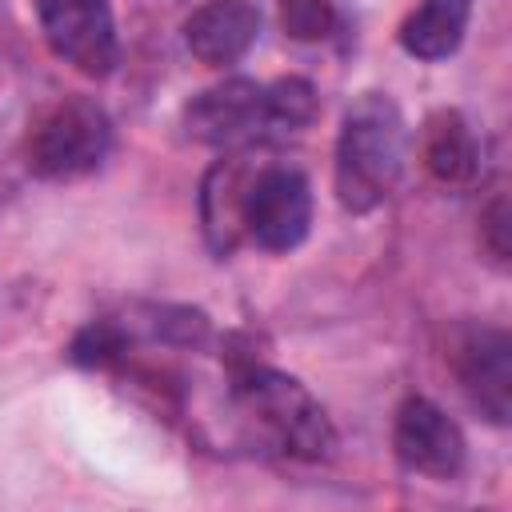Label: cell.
Instances as JSON below:
<instances>
[{
  "label": "cell",
  "mask_w": 512,
  "mask_h": 512,
  "mask_svg": "<svg viewBox=\"0 0 512 512\" xmlns=\"http://www.w3.org/2000/svg\"><path fill=\"white\" fill-rule=\"evenodd\" d=\"M68 356L80 368H112L128 356V328L116 320H92L88 328L76 332Z\"/></svg>",
  "instance_id": "cell-13"
},
{
  "label": "cell",
  "mask_w": 512,
  "mask_h": 512,
  "mask_svg": "<svg viewBox=\"0 0 512 512\" xmlns=\"http://www.w3.org/2000/svg\"><path fill=\"white\" fill-rule=\"evenodd\" d=\"M420 156H424V168L444 184H468L480 172V144L468 120L452 108H440L424 120Z\"/></svg>",
  "instance_id": "cell-11"
},
{
  "label": "cell",
  "mask_w": 512,
  "mask_h": 512,
  "mask_svg": "<svg viewBox=\"0 0 512 512\" xmlns=\"http://www.w3.org/2000/svg\"><path fill=\"white\" fill-rule=\"evenodd\" d=\"M40 28L48 48L92 80L108 76L120 60V36L108 0H44Z\"/></svg>",
  "instance_id": "cell-7"
},
{
  "label": "cell",
  "mask_w": 512,
  "mask_h": 512,
  "mask_svg": "<svg viewBox=\"0 0 512 512\" xmlns=\"http://www.w3.org/2000/svg\"><path fill=\"white\" fill-rule=\"evenodd\" d=\"M392 448L408 472H420L432 480H452L468 456L460 424L428 396H408L400 404L392 424Z\"/></svg>",
  "instance_id": "cell-8"
},
{
  "label": "cell",
  "mask_w": 512,
  "mask_h": 512,
  "mask_svg": "<svg viewBox=\"0 0 512 512\" xmlns=\"http://www.w3.org/2000/svg\"><path fill=\"white\" fill-rule=\"evenodd\" d=\"M480 244L488 248V256L496 264L508 260V200L496 196L484 212H480Z\"/></svg>",
  "instance_id": "cell-15"
},
{
  "label": "cell",
  "mask_w": 512,
  "mask_h": 512,
  "mask_svg": "<svg viewBox=\"0 0 512 512\" xmlns=\"http://www.w3.org/2000/svg\"><path fill=\"white\" fill-rule=\"evenodd\" d=\"M336 20L340 16L332 0H280V28L300 44L328 40L336 32Z\"/></svg>",
  "instance_id": "cell-14"
},
{
  "label": "cell",
  "mask_w": 512,
  "mask_h": 512,
  "mask_svg": "<svg viewBox=\"0 0 512 512\" xmlns=\"http://www.w3.org/2000/svg\"><path fill=\"white\" fill-rule=\"evenodd\" d=\"M256 36H260V8L252 0H204L184 20V44L208 68H228L244 60Z\"/></svg>",
  "instance_id": "cell-10"
},
{
  "label": "cell",
  "mask_w": 512,
  "mask_h": 512,
  "mask_svg": "<svg viewBox=\"0 0 512 512\" xmlns=\"http://www.w3.org/2000/svg\"><path fill=\"white\" fill-rule=\"evenodd\" d=\"M256 168L260 164L248 156V148H236L224 160H216L200 184V224L216 256H232L244 240V200Z\"/></svg>",
  "instance_id": "cell-9"
},
{
  "label": "cell",
  "mask_w": 512,
  "mask_h": 512,
  "mask_svg": "<svg viewBox=\"0 0 512 512\" xmlns=\"http://www.w3.org/2000/svg\"><path fill=\"white\" fill-rule=\"evenodd\" d=\"M232 404L236 412L284 456L320 464L336 452V428L324 404L288 372L268 364H236L232 372Z\"/></svg>",
  "instance_id": "cell-2"
},
{
  "label": "cell",
  "mask_w": 512,
  "mask_h": 512,
  "mask_svg": "<svg viewBox=\"0 0 512 512\" xmlns=\"http://www.w3.org/2000/svg\"><path fill=\"white\" fill-rule=\"evenodd\" d=\"M408 160V124L388 92H364L344 108L336 136L332 184L344 212L364 216L380 208Z\"/></svg>",
  "instance_id": "cell-1"
},
{
  "label": "cell",
  "mask_w": 512,
  "mask_h": 512,
  "mask_svg": "<svg viewBox=\"0 0 512 512\" xmlns=\"http://www.w3.org/2000/svg\"><path fill=\"white\" fill-rule=\"evenodd\" d=\"M112 148V120L88 96L48 104L24 140V160L40 180H80L104 164Z\"/></svg>",
  "instance_id": "cell-3"
},
{
  "label": "cell",
  "mask_w": 512,
  "mask_h": 512,
  "mask_svg": "<svg viewBox=\"0 0 512 512\" xmlns=\"http://www.w3.org/2000/svg\"><path fill=\"white\" fill-rule=\"evenodd\" d=\"M452 372L480 416L508 424L512 416V340L496 324H460L448 340Z\"/></svg>",
  "instance_id": "cell-6"
},
{
  "label": "cell",
  "mask_w": 512,
  "mask_h": 512,
  "mask_svg": "<svg viewBox=\"0 0 512 512\" xmlns=\"http://www.w3.org/2000/svg\"><path fill=\"white\" fill-rule=\"evenodd\" d=\"M472 20V0H416L400 24V48L416 60H444L460 48Z\"/></svg>",
  "instance_id": "cell-12"
},
{
  "label": "cell",
  "mask_w": 512,
  "mask_h": 512,
  "mask_svg": "<svg viewBox=\"0 0 512 512\" xmlns=\"http://www.w3.org/2000/svg\"><path fill=\"white\" fill-rule=\"evenodd\" d=\"M312 228V184L292 164H260L244 200V240L264 252H292Z\"/></svg>",
  "instance_id": "cell-5"
},
{
  "label": "cell",
  "mask_w": 512,
  "mask_h": 512,
  "mask_svg": "<svg viewBox=\"0 0 512 512\" xmlns=\"http://www.w3.org/2000/svg\"><path fill=\"white\" fill-rule=\"evenodd\" d=\"M184 132L196 144L208 148H256L276 140V124H272V104H268V84H256L248 76H232L224 84H212L204 92H196L184 112Z\"/></svg>",
  "instance_id": "cell-4"
}]
</instances>
